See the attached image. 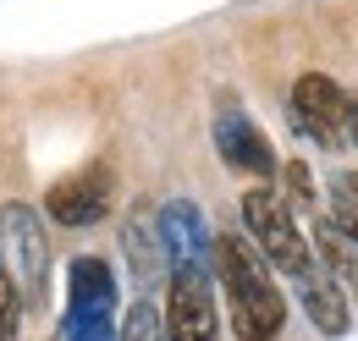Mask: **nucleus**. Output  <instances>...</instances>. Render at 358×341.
Instances as JSON below:
<instances>
[{
    "instance_id": "obj_17",
    "label": "nucleus",
    "mask_w": 358,
    "mask_h": 341,
    "mask_svg": "<svg viewBox=\"0 0 358 341\" xmlns=\"http://www.w3.org/2000/svg\"><path fill=\"white\" fill-rule=\"evenodd\" d=\"M348 132H353V143H358V99H353V116H348Z\"/></svg>"
},
{
    "instance_id": "obj_6",
    "label": "nucleus",
    "mask_w": 358,
    "mask_h": 341,
    "mask_svg": "<svg viewBox=\"0 0 358 341\" xmlns=\"http://www.w3.org/2000/svg\"><path fill=\"white\" fill-rule=\"evenodd\" d=\"M348 116H353V94L348 88H336L325 72H303L298 83H292V122L314 138H342L348 127Z\"/></svg>"
},
{
    "instance_id": "obj_2",
    "label": "nucleus",
    "mask_w": 358,
    "mask_h": 341,
    "mask_svg": "<svg viewBox=\"0 0 358 341\" xmlns=\"http://www.w3.org/2000/svg\"><path fill=\"white\" fill-rule=\"evenodd\" d=\"M243 226H248V242L259 248V259L275 264V270H287L292 281L314 264L309 242H303V231H298V220H292V204L275 198L270 187H248V193H243Z\"/></svg>"
},
{
    "instance_id": "obj_10",
    "label": "nucleus",
    "mask_w": 358,
    "mask_h": 341,
    "mask_svg": "<svg viewBox=\"0 0 358 341\" xmlns=\"http://www.w3.org/2000/svg\"><path fill=\"white\" fill-rule=\"evenodd\" d=\"M66 308H116V275L105 259H72L66 270Z\"/></svg>"
},
{
    "instance_id": "obj_14",
    "label": "nucleus",
    "mask_w": 358,
    "mask_h": 341,
    "mask_svg": "<svg viewBox=\"0 0 358 341\" xmlns=\"http://www.w3.org/2000/svg\"><path fill=\"white\" fill-rule=\"evenodd\" d=\"M116 341H166V331H160V314H155V303H143V298H138L133 308H127V319H122Z\"/></svg>"
},
{
    "instance_id": "obj_9",
    "label": "nucleus",
    "mask_w": 358,
    "mask_h": 341,
    "mask_svg": "<svg viewBox=\"0 0 358 341\" xmlns=\"http://www.w3.org/2000/svg\"><path fill=\"white\" fill-rule=\"evenodd\" d=\"M298 292H303V308H309V319L325 331V336H342L348 331V298H342V281L331 275V270H303L298 275Z\"/></svg>"
},
{
    "instance_id": "obj_5",
    "label": "nucleus",
    "mask_w": 358,
    "mask_h": 341,
    "mask_svg": "<svg viewBox=\"0 0 358 341\" xmlns=\"http://www.w3.org/2000/svg\"><path fill=\"white\" fill-rule=\"evenodd\" d=\"M110 204H116V176H110V166L105 160H94V166L72 170V176H61V182H50L45 193V210L55 226H94V220H105L110 215Z\"/></svg>"
},
{
    "instance_id": "obj_7",
    "label": "nucleus",
    "mask_w": 358,
    "mask_h": 341,
    "mask_svg": "<svg viewBox=\"0 0 358 341\" xmlns=\"http://www.w3.org/2000/svg\"><path fill=\"white\" fill-rule=\"evenodd\" d=\"M215 149H221V160L231 170H254V176H275L281 160H275V149H270V138L243 110H226L215 116Z\"/></svg>"
},
{
    "instance_id": "obj_15",
    "label": "nucleus",
    "mask_w": 358,
    "mask_h": 341,
    "mask_svg": "<svg viewBox=\"0 0 358 341\" xmlns=\"http://www.w3.org/2000/svg\"><path fill=\"white\" fill-rule=\"evenodd\" d=\"M127 254H133L138 281H155V275H160V237L149 242V237H143V220H133V226H127Z\"/></svg>"
},
{
    "instance_id": "obj_4",
    "label": "nucleus",
    "mask_w": 358,
    "mask_h": 341,
    "mask_svg": "<svg viewBox=\"0 0 358 341\" xmlns=\"http://www.w3.org/2000/svg\"><path fill=\"white\" fill-rule=\"evenodd\" d=\"M166 341H221L215 286L204 264H171L166 281Z\"/></svg>"
},
{
    "instance_id": "obj_13",
    "label": "nucleus",
    "mask_w": 358,
    "mask_h": 341,
    "mask_svg": "<svg viewBox=\"0 0 358 341\" xmlns=\"http://www.w3.org/2000/svg\"><path fill=\"white\" fill-rule=\"evenodd\" d=\"M331 198H336V226L348 231V242L358 248V176L353 170H336L331 176Z\"/></svg>"
},
{
    "instance_id": "obj_12",
    "label": "nucleus",
    "mask_w": 358,
    "mask_h": 341,
    "mask_svg": "<svg viewBox=\"0 0 358 341\" xmlns=\"http://www.w3.org/2000/svg\"><path fill=\"white\" fill-rule=\"evenodd\" d=\"M66 341H116L110 308H66Z\"/></svg>"
},
{
    "instance_id": "obj_11",
    "label": "nucleus",
    "mask_w": 358,
    "mask_h": 341,
    "mask_svg": "<svg viewBox=\"0 0 358 341\" xmlns=\"http://www.w3.org/2000/svg\"><path fill=\"white\" fill-rule=\"evenodd\" d=\"M314 242H320V259H325V270H331L336 281L358 264V248L348 242V231H342L336 220H320V226H314Z\"/></svg>"
},
{
    "instance_id": "obj_3",
    "label": "nucleus",
    "mask_w": 358,
    "mask_h": 341,
    "mask_svg": "<svg viewBox=\"0 0 358 341\" xmlns=\"http://www.w3.org/2000/svg\"><path fill=\"white\" fill-rule=\"evenodd\" d=\"M0 270L11 275L17 298L22 303H45L50 286V242H45V226L28 204H6L0 210Z\"/></svg>"
},
{
    "instance_id": "obj_16",
    "label": "nucleus",
    "mask_w": 358,
    "mask_h": 341,
    "mask_svg": "<svg viewBox=\"0 0 358 341\" xmlns=\"http://www.w3.org/2000/svg\"><path fill=\"white\" fill-rule=\"evenodd\" d=\"M281 182H287V198H292L298 210H314V182H309V166H303V160H287V166H281Z\"/></svg>"
},
{
    "instance_id": "obj_8",
    "label": "nucleus",
    "mask_w": 358,
    "mask_h": 341,
    "mask_svg": "<svg viewBox=\"0 0 358 341\" xmlns=\"http://www.w3.org/2000/svg\"><path fill=\"white\" fill-rule=\"evenodd\" d=\"M155 231H160V248H166L171 264H204V254H215V242H210V231H204V215L193 210L187 198L166 204Z\"/></svg>"
},
{
    "instance_id": "obj_1",
    "label": "nucleus",
    "mask_w": 358,
    "mask_h": 341,
    "mask_svg": "<svg viewBox=\"0 0 358 341\" xmlns=\"http://www.w3.org/2000/svg\"><path fill=\"white\" fill-rule=\"evenodd\" d=\"M215 281L231 308V331L237 341H275L287 325V298L270 281V264L259 259V248L237 231L215 237Z\"/></svg>"
}]
</instances>
